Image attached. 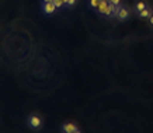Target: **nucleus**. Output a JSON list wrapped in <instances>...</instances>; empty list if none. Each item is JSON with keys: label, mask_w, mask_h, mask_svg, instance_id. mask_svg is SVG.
<instances>
[{"label": "nucleus", "mask_w": 153, "mask_h": 133, "mask_svg": "<svg viewBox=\"0 0 153 133\" xmlns=\"http://www.w3.org/2000/svg\"><path fill=\"white\" fill-rule=\"evenodd\" d=\"M28 126L33 130H39L42 128V118L37 114H31L28 116Z\"/></svg>", "instance_id": "1"}, {"label": "nucleus", "mask_w": 153, "mask_h": 133, "mask_svg": "<svg viewBox=\"0 0 153 133\" xmlns=\"http://www.w3.org/2000/svg\"><path fill=\"white\" fill-rule=\"evenodd\" d=\"M56 9H58V7L55 6L53 1H47V3L42 4V11L47 14V16H53L55 11H56Z\"/></svg>", "instance_id": "2"}, {"label": "nucleus", "mask_w": 153, "mask_h": 133, "mask_svg": "<svg viewBox=\"0 0 153 133\" xmlns=\"http://www.w3.org/2000/svg\"><path fill=\"white\" fill-rule=\"evenodd\" d=\"M60 130L63 133H79L80 129L76 126L74 123H72V122H69V123H65L62 125V128H60Z\"/></svg>", "instance_id": "3"}, {"label": "nucleus", "mask_w": 153, "mask_h": 133, "mask_svg": "<svg viewBox=\"0 0 153 133\" xmlns=\"http://www.w3.org/2000/svg\"><path fill=\"white\" fill-rule=\"evenodd\" d=\"M108 7H110V1H108V0H101L100 4H98V7L96 10H97L98 14L107 16V13H108Z\"/></svg>", "instance_id": "4"}, {"label": "nucleus", "mask_w": 153, "mask_h": 133, "mask_svg": "<svg viewBox=\"0 0 153 133\" xmlns=\"http://www.w3.org/2000/svg\"><path fill=\"white\" fill-rule=\"evenodd\" d=\"M128 16H129V11L125 9V7H122L120 4V9H118V14H117V18L121 20V21H124V20L128 18Z\"/></svg>", "instance_id": "5"}, {"label": "nucleus", "mask_w": 153, "mask_h": 133, "mask_svg": "<svg viewBox=\"0 0 153 133\" xmlns=\"http://www.w3.org/2000/svg\"><path fill=\"white\" fill-rule=\"evenodd\" d=\"M152 16V11L146 7V9H143L142 11H139V17L140 18H148V17H150Z\"/></svg>", "instance_id": "6"}, {"label": "nucleus", "mask_w": 153, "mask_h": 133, "mask_svg": "<svg viewBox=\"0 0 153 133\" xmlns=\"http://www.w3.org/2000/svg\"><path fill=\"white\" fill-rule=\"evenodd\" d=\"M143 9H146V4H145L143 1H138V3H136V11L139 13V11H142Z\"/></svg>", "instance_id": "7"}, {"label": "nucleus", "mask_w": 153, "mask_h": 133, "mask_svg": "<svg viewBox=\"0 0 153 133\" xmlns=\"http://www.w3.org/2000/svg\"><path fill=\"white\" fill-rule=\"evenodd\" d=\"M100 1H101V0H90V7L96 10L98 7V4H100Z\"/></svg>", "instance_id": "8"}, {"label": "nucleus", "mask_w": 153, "mask_h": 133, "mask_svg": "<svg viewBox=\"0 0 153 133\" xmlns=\"http://www.w3.org/2000/svg\"><path fill=\"white\" fill-rule=\"evenodd\" d=\"M53 3H55V6L58 7V9H60V7H65V1L63 0H52Z\"/></svg>", "instance_id": "9"}, {"label": "nucleus", "mask_w": 153, "mask_h": 133, "mask_svg": "<svg viewBox=\"0 0 153 133\" xmlns=\"http://www.w3.org/2000/svg\"><path fill=\"white\" fill-rule=\"evenodd\" d=\"M74 4H76V0H68L66 1V7H72Z\"/></svg>", "instance_id": "10"}, {"label": "nucleus", "mask_w": 153, "mask_h": 133, "mask_svg": "<svg viewBox=\"0 0 153 133\" xmlns=\"http://www.w3.org/2000/svg\"><path fill=\"white\" fill-rule=\"evenodd\" d=\"M110 3H112V4H115V6H118L121 3V0H108Z\"/></svg>", "instance_id": "11"}, {"label": "nucleus", "mask_w": 153, "mask_h": 133, "mask_svg": "<svg viewBox=\"0 0 153 133\" xmlns=\"http://www.w3.org/2000/svg\"><path fill=\"white\" fill-rule=\"evenodd\" d=\"M149 18H150V24H152V25H153V16H150Z\"/></svg>", "instance_id": "12"}, {"label": "nucleus", "mask_w": 153, "mask_h": 133, "mask_svg": "<svg viewBox=\"0 0 153 133\" xmlns=\"http://www.w3.org/2000/svg\"><path fill=\"white\" fill-rule=\"evenodd\" d=\"M42 1H44V3H47V1H52V0H42Z\"/></svg>", "instance_id": "13"}, {"label": "nucleus", "mask_w": 153, "mask_h": 133, "mask_svg": "<svg viewBox=\"0 0 153 133\" xmlns=\"http://www.w3.org/2000/svg\"><path fill=\"white\" fill-rule=\"evenodd\" d=\"M63 1H65V6H66V1H68V0H63Z\"/></svg>", "instance_id": "14"}, {"label": "nucleus", "mask_w": 153, "mask_h": 133, "mask_svg": "<svg viewBox=\"0 0 153 133\" xmlns=\"http://www.w3.org/2000/svg\"><path fill=\"white\" fill-rule=\"evenodd\" d=\"M152 16H153V9H152Z\"/></svg>", "instance_id": "15"}]
</instances>
